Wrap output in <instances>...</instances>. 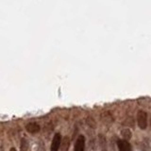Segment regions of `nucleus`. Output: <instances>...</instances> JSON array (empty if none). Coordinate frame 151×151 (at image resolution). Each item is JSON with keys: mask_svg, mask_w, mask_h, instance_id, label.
I'll return each instance as SVG.
<instances>
[{"mask_svg": "<svg viewBox=\"0 0 151 151\" xmlns=\"http://www.w3.org/2000/svg\"><path fill=\"white\" fill-rule=\"evenodd\" d=\"M9 151H16V149L14 148V147H12L11 149H9Z\"/></svg>", "mask_w": 151, "mask_h": 151, "instance_id": "obj_12", "label": "nucleus"}, {"mask_svg": "<svg viewBox=\"0 0 151 151\" xmlns=\"http://www.w3.org/2000/svg\"><path fill=\"white\" fill-rule=\"evenodd\" d=\"M117 146L119 151H132L131 145L129 144V142H127V140L122 139L117 141Z\"/></svg>", "mask_w": 151, "mask_h": 151, "instance_id": "obj_4", "label": "nucleus"}, {"mask_svg": "<svg viewBox=\"0 0 151 151\" xmlns=\"http://www.w3.org/2000/svg\"><path fill=\"white\" fill-rule=\"evenodd\" d=\"M28 148H29V144L26 138H23L21 140L20 143V151H28Z\"/></svg>", "mask_w": 151, "mask_h": 151, "instance_id": "obj_10", "label": "nucleus"}, {"mask_svg": "<svg viewBox=\"0 0 151 151\" xmlns=\"http://www.w3.org/2000/svg\"><path fill=\"white\" fill-rule=\"evenodd\" d=\"M121 135L123 137V139L129 141L131 139V137H132V132L129 129H124L121 130Z\"/></svg>", "mask_w": 151, "mask_h": 151, "instance_id": "obj_9", "label": "nucleus"}, {"mask_svg": "<svg viewBox=\"0 0 151 151\" xmlns=\"http://www.w3.org/2000/svg\"><path fill=\"white\" fill-rule=\"evenodd\" d=\"M101 121L105 125H111L114 121V118L110 111H104L101 113Z\"/></svg>", "mask_w": 151, "mask_h": 151, "instance_id": "obj_6", "label": "nucleus"}, {"mask_svg": "<svg viewBox=\"0 0 151 151\" xmlns=\"http://www.w3.org/2000/svg\"><path fill=\"white\" fill-rule=\"evenodd\" d=\"M137 125L140 127L141 129H145L147 127V113H146L145 111L140 110L138 112H137Z\"/></svg>", "mask_w": 151, "mask_h": 151, "instance_id": "obj_1", "label": "nucleus"}, {"mask_svg": "<svg viewBox=\"0 0 151 151\" xmlns=\"http://www.w3.org/2000/svg\"><path fill=\"white\" fill-rule=\"evenodd\" d=\"M150 127H151V118H150Z\"/></svg>", "mask_w": 151, "mask_h": 151, "instance_id": "obj_13", "label": "nucleus"}, {"mask_svg": "<svg viewBox=\"0 0 151 151\" xmlns=\"http://www.w3.org/2000/svg\"><path fill=\"white\" fill-rule=\"evenodd\" d=\"M26 129L28 133H31V134H36L38 132L40 131L41 127H40V125L38 124L36 122H30L28 123V124L26 126Z\"/></svg>", "mask_w": 151, "mask_h": 151, "instance_id": "obj_5", "label": "nucleus"}, {"mask_svg": "<svg viewBox=\"0 0 151 151\" xmlns=\"http://www.w3.org/2000/svg\"><path fill=\"white\" fill-rule=\"evenodd\" d=\"M98 144L101 151H107V139L103 134L98 135Z\"/></svg>", "mask_w": 151, "mask_h": 151, "instance_id": "obj_7", "label": "nucleus"}, {"mask_svg": "<svg viewBox=\"0 0 151 151\" xmlns=\"http://www.w3.org/2000/svg\"><path fill=\"white\" fill-rule=\"evenodd\" d=\"M70 147V139L68 136H64L60 144V151H68Z\"/></svg>", "mask_w": 151, "mask_h": 151, "instance_id": "obj_8", "label": "nucleus"}, {"mask_svg": "<svg viewBox=\"0 0 151 151\" xmlns=\"http://www.w3.org/2000/svg\"><path fill=\"white\" fill-rule=\"evenodd\" d=\"M85 150V137L84 135H79L75 143L74 151H84Z\"/></svg>", "mask_w": 151, "mask_h": 151, "instance_id": "obj_3", "label": "nucleus"}, {"mask_svg": "<svg viewBox=\"0 0 151 151\" xmlns=\"http://www.w3.org/2000/svg\"><path fill=\"white\" fill-rule=\"evenodd\" d=\"M86 123L88 124L89 127H93V129H96V121L93 120V117H87V119H86Z\"/></svg>", "mask_w": 151, "mask_h": 151, "instance_id": "obj_11", "label": "nucleus"}, {"mask_svg": "<svg viewBox=\"0 0 151 151\" xmlns=\"http://www.w3.org/2000/svg\"><path fill=\"white\" fill-rule=\"evenodd\" d=\"M61 141H63V137L60 133H56L52 140L51 146H50V151H59L60 147Z\"/></svg>", "mask_w": 151, "mask_h": 151, "instance_id": "obj_2", "label": "nucleus"}]
</instances>
